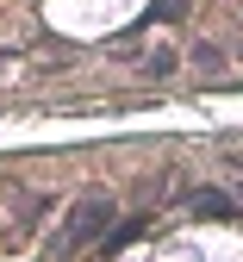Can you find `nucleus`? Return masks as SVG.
I'll list each match as a JSON object with an SVG mask.
<instances>
[{"label": "nucleus", "mask_w": 243, "mask_h": 262, "mask_svg": "<svg viewBox=\"0 0 243 262\" xmlns=\"http://www.w3.org/2000/svg\"><path fill=\"white\" fill-rule=\"evenodd\" d=\"M100 231H113V200H106V193H87V200L69 206L62 237H56V256H62V262H75L87 244H100Z\"/></svg>", "instance_id": "1"}]
</instances>
